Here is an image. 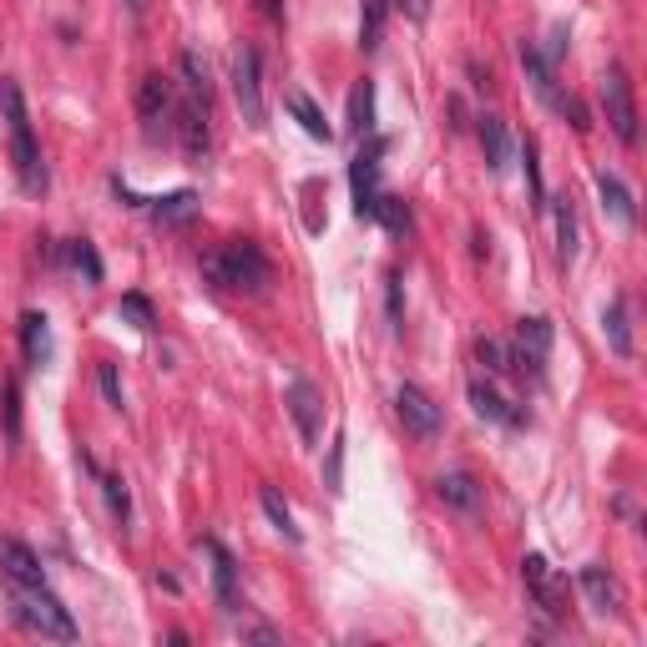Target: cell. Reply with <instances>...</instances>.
<instances>
[{"label":"cell","instance_id":"obj_33","mask_svg":"<svg viewBox=\"0 0 647 647\" xmlns=\"http://www.w3.org/2000/svg\"><path fill=\"white\" fill-rule=\"evenodd\" d=\"M177 66H183V76H187V97H202V101H208V91H212L208 62H202L198 51H183V56H177Z\"/></svg>","mask_w":647,"mask_h":647},{"label":"cell","instance_id":"obj_17","mask_svg":"<svg viewBox=\"0 0 647 647\" xmlns=\"http://www.w3.org/2000/svg\"><path fill=\"white\" fill-rule=\"evenodd\" d=\"M167 112H173V81H167L162 72L142 76V87H138V117L147 127H157Z\"/></svg>","mask_w":647,"mask_h":647},{"label":"cell","instance_id":"obj_19","mask_svg":"<svg viewBox=\"0 0 647 647\" xmlns=\"http://www.w3.org/2000/svg\"><path fill=\"white\" fill-rule=\"evenodd\" d=\"M516 56H522V72H526V81H531V91L551 107V101H557V91H561L557 87V66H547V56H541L536 46H526V41L516 46Z\"/></svg>","mask_w":647,"mask_h":647},{"label":"cell","instance_id":"obj_14","mask_svg":"<svg viewBox=\"0 0 647 647\" xmlns=\"http://www.w3.org/2000/svg\"><path fill=\"white\" fill-rule=\"evenodd\" d=\"M436 496L446 501V506L465 511V516H475V511L485 506V491H481V481H475L471 471H446L436 481Z\"/></svg>","mask_w":647,"mask_h":647},{"label":"cell","instance_id":"obj_9","mask_svg":"<svg viewBox=\"0 0 647 647\" xmlns=\"http://www.w3.org/2000/svg\"><path fill=\"white\" fill-rule=\"evenodd\" d=\"M173 127H177V142H183L187 157H193V162L208 157V142H212V132H208V101H202V97L177 101V107H173Z\"/></svg>","mask_w":647,"mask_h":647},{"label":"cell","instance_id":"obj_38","mask_svg":"<svg viewBox=\"0 0 647 647\" xmlns=\"http://www.w3.org/2000/svg\"><path fill=\"white\" fill-rule=\"evenodd\" d=\"M385 304H390V324H395V335H405V278H399V274H390Z\"/></svg>","mask_w":647,"mask_h":647},{"label":"cell","instance_id":"obj_36","mask_svg":"<svg viewBox=\"0 0 647 647\" xmlns=\"http://www.w3.org/2000/svg\"><path fill=\"white\" fill-rule=\"evenodd\" d=\"M66 259H72V268H81V274H87V284H101V259H97V249H91L87 238L66 243Z\"/></svg>","mask_w":647,"mask_h":647},{"label":"cell","instance_id":"obj_10","mask_svg":"<svg viewBox=\"0 0 647 647\" xmlns=\"http://www.w3.org/2000/svg\"><path fill=\"white\" fill-rule=\"evenodd\" d=\"M284 405H288V415H294V425H299L304 446H314V440H319V425H324V395H319V385H309V380H288Z\"/></svg>","mask_w":647,"mask_h":647},{"label":"cell","instance_id":"obj_5","mask_svg":"<svg viewBox=\"0 0 647 647\" xmlns=\"http://www.w3.org/2000/svg\"><path fill=\"white\" fill-rule=\"evenodd\" d=\"M602 112H607L617 142L637 147V101H633V81H627L623 66H607V76H602Z\"/></svg>","mask_w":647,"mask_h":647},{"label":"cell","instance_id":"obj_6","mask_svg":"<svg viewBox=\"0 0 647 647\" xmlns=\"http://www.w3.org/2000/svg\"><path fill=\"white\" fill-rule=\"evenodd\" d=\"M233 97H238V107H243V122L249 127L268 122V107H263V62L253 46L238 51V62H233Z\"/></svg>","mask_w":647,"mask_h":647},{"label":"cell","instance_id":"obj_11","mask_svg":"<svg viewBox=\"0 0 647 647\" xmlns=\"http://www.w3.org/2000/svg\"><path fill=\"white\" fill-rule=\"evenodd\" d=\"M0 577L15 586H46V567H41V557L25 541H15V536H0Z\"/></svg>","mask_w":647,"mask_h":647},{"label":"cell","instance_id":"obj_24","mask_svg":"<svg viewBox=\"0 0 647 647\" xmlns=\"http://www.w3.org/2000/svg\"><path fill=\"white\" fill-rule=\"evenodd\" d=\"M602 329H607V344L617 360H633V314H627V299H612L602 309Z\"/></svg>","mask_w":647,"mask_h":647},{"label":"cell","instance_id":"obj_20","mask_svg":"<svg viewBox=\"0 0 647 647\" xmlns=\"http://www.w3.org/2000/svg\"><path fill=\"white\" fill-rule=\"evenodd\" d=\"M475 132H481L485 167H491V173H506V162H511V132H506V122H501L496 112H485Z\"/></svg>","mask_w":647,"mask_h":647},{"label":"cell","instance_id":"obj_21","mask_svg":"<svg viewBox=\"0 0 647 647\" xmlns=\"http://www.w3.org/2000/svg\"><path fill=\"white\" fill-rule=\"evenodd\" d=\"M597 193H602V208L617 218L623 228H637V202L633 193H627V183L617 173H597Z\"/></svg>","mask_w":647,"mask_h":647},{"label":"cell","instance_id":"obj_27","mask_svg":"<svg viewBox=\"0 0 647 647\" xmlns=\"http://www.w3.org/2000/svg\"><path fill=\"white\" fill-rule=\"evenodd\" d=\"M551 339H557L551 335V319H536L531 314V319L516 324V349H526V354H536V360H547L551 354Z\"/></svg>","mask_w":647,"mask_h":647},{"label":"cell","instance_id":"obj_39","mask_svg":"<svg viewBox=\"0 0 647 647\" xmlns=\"http://www.w3.org/2000/svg\"><path fill=\"white\" fill-rule=\"evenodd\" d=\"M97 385H101V399H107L112 410H122L127 399H122V380H117L112 364H101V370H97Z\"/></svg>","mask_w":647,"mask_h":647},{"label":"cell","instance_id":"obj_34","mask_svg":"<svg viewBox=\"0 0 647 647\" xmlns=\"http://www.w3.org/2000/svg\"><path fill=\"white\" fill-rule=\"evenodd\" d=\"M0 415H6V440H21V385L15 380H6L0 385Z\"/></svg>","mask_w":647,"mask_h":647},{"label":"cell","instance_id":"obj_42","mask_svg":"<svg viewBox=\"0 0 647 647\" xmlns=\"http://www.w3.org/2000/svg\"><path fill=\"white\" fill-rule=\"evenodd\" d=\"M253 6H259L268 21H278V15H284V0H253Z\"/></svg>","mask_w":647,"mask_h":647},{"label":"cell","instance_id":"obj_1","mask_svg":"<svg viewBox=\"0 0 647 647\" xmlns=\"http://www.w3.org/2000/svg\"><path fill=\"white\" fill-rule=\"evenodd\" d=\"M198 268L218 294H263V288L274 284V263L263 259V249L249 243V238H228L223 249L202 253Z\"/></svg>","mask_w":647,"mask_h":647},{"label":"cell","instance_id":"obj_40","mask_svg":"<svg viewBox=\"0 0 647 647\" xmlns=\"http://www.w3.org/2000/svg\"><path fill=\"white\" fill-rule=\"evenodd\" d=\"M395 6L405 11V21H415V25L430 21V0H395Z\"/></svg>","mask_w":647,"mask_h":647},{"label":"cell","instance_id":"obj_32","mask_svg":"<svg viewBox=\"0 0 647 647\" xmlns=\"http://www.w3.org/2000/svg\"><path fill=\"white\" fill-rule=\"evenodd\" d=\"M117 314H122V319L132 324V329H142V335H152V329H157V309H152L147 294H122Z\"/></svg>","mask_w":647,"mask_h":647},{"label":"cell","instance_id":"obj_4","mask_svg":"<svg viewBox=\"0 0 647 647\" xmlns=\"http://www.w3.org/2000/svg\"><path fill=\"white\" fill-rule=\"evenodd\" d=\"M390 138H370L354 157H349V187H354V218H374L380 202V167H385Z\"/></svg>","mask_w":647,"mask_h":647},{"label":"cell","instance_id":"obj_3","mask_svg":"<svg viewBox=\"0 0 647 647\" xmlns=\"http://www.w3.org/2000/svg\"><path fill=\"white\" fill-rule=\"evenodd\" d=\"M11 597H15V617H21L31 633L62 637V643H72V637H76L72 612L62 607V597H56L51 586H15L11 582Z\"/></svg>","mask_w":647,"mask_h":647},{"label":"cell","instance_id":"obj_13","mask_svg":"<svg viewBox=\"0 0 647 647\" xmlns=\"http://www.w3.org/2000/svg\"><path fill=\"white\" fill-rule=\"evenodd\" d=\"M582 597L597 617H617L623 612V586H617V577L607 567H582Z\"/></svg>","mask_w":647,"mask_h":647},{"label":"cell","instance_id":"obj_16","mask_svg":"<svg viewBox=\"0 0 647 647\" xmlns=\"http://www.w3.org/2000/svg\"><path fill=\"white\" fill-rule=\"evenodd\" d=\"M21 354L31 370H46L51 364V324L41 309H25L21 314Z\"/></svg>","mask_w":647,"mask_h":647},{"label":"cell","instance_id":"obj_12","mask_svg":"<svg viewBox=\"0 0 647 647\" xmlns=\"http://www.w3.org/2000/svg\"><path fill=\"white\" fill-rule=\"evenodd\" d=\"M471 405H475V415H481V420L506 425V430H522V425H531V415H526L522 405H511V399L501 395L491 380H471Z\"/></svg>","mask_w":647,"mask_h":647},{"label":"cell","instance_id":"obj_43","mask_svg":"<svg viewBox=\"0 0 647 647\" xmlns=\"http://www.w3.org/2000/svg\"><path fill=\"white\" fill-rule=\"evenodd\" d=\"M243 637H253V643H278V633H274V627H249Z\"/></svg>","mask_w":647,"mask_h":647},{"label":"cell","instance_id":"obj_25","mask_svg":"<svg viewBox=\"0 0 647 647\" xmlns=\"http://www.w3.org/2000/svg\"><path fill=\"white\" fill-rule=\"evenodd\" d=\"M370 223L390 228L395 238H410V233H415V212H410V202H405V198H395V193H380V202H374V218H370Z\"/></svg>","mask_w":647,"mask_h":647},{"label":"cell","instance_id":"obj_41","mask_svg":"<svg viewBox=\"0 0 647 647\" xmlns=\"http://www.w3.org/2000/svg\"><path fill=\"white\" fill-rule=\"evenodd\" d=\"M465 72H471V87H475V91H491V72H481V66H475V62L465 66Z\"/></svg>","mask_w":647,"mask_h":647},{"label":"cell","instance_id":"obj_23","mask_svg":"<svg viewBox=\"0 0 647 647\" xmlns=\"http://www.w3.org/2000/svg\"><path fill=\"white\" fill-rule=\"evenodd\" d=\"M547 208H551V223H557V259L572 263L577 259V208H572V193L547 198Z\"/></svg>","mask_w":647,"mask_h":647},{"label":"cell","instance_id":"obj_35","mask_svg":"<svg viewBox=\"0 0 647 647\" xmlns=\"http://www.w3.org/2000/svg\"><path fill=\"white\" fill-rule=\"evenodd\" d=\"M522 167H526V187H531V208H547V187H541V162H536V142H522Z\"/></svg>","mask_w":647,"mask_h":647},{"label":"cell","instance_id":"obj_30","mask_svg":"<svg viewBox=\"0 0 647 647\" xmlns=\"http://www.w3.org/2000/svg\"><path fill=\"white\" fill-rule=\"evenodd\" d=\"M385 15H390V0H364V11H360V51L380 46V36H385Z\"/></svg>","mask_w":647,"mask_h":647},{"label":"cell","instance_id":"obj_15","mask_svg":"<svg viewBox=\"0 0 647 647\" xmlns=\"http://www.w3.org/2000/svg\"><path fill=\"white\" fill-rule=\"evenodd\" d=\"M202 551L212 557V592H218V602H223V612H233L238 607V561H233V551L223 547V541H202Z\"/></svg>","mask_w":647,"mask_h":647},{"label":"cell","instance_id":"obj_29","mask_svg":"<svg viewBox=\"0 0 647 647\" xmlns=\"http://www.w3.org/2000/svg\"><path fill=\"white\" fill-rule=\"evenodd\" d=\"M259 506H263V516H268V522H274L278 531L288 536V541H304V531L294 526V511H288V501L278 496L274 485H263V491H259Z\"/></svg>","mask_w":647,"mask_h":647},{"label":"cell","instance_id":"obj_37","mask_svg":"<svg viewBox=\"0 0 647 647\" xmlns=\"http://www.w3.org/2000/svg\"><path fill=\"white\" fill-rule=\"evenodd\" d=\"M324 485L329 491H344V430H335V440H329V461H324Z\"/></svg>","mask_w":647,"mask_h":647},{"label":"cell","instance_id":"obj_31","mask_svg":"<svg viewBox=\"0 0 647 647\" xmlns=\"http://www.w3.org/2000/svg\"><path fill=\"white\" fill-rule=\"evenodd\" d=\"M475 360H481V370L491 374V380H511V349L501 344V339H475Z\"/></svg>","mask_w":647,"mask_h":647},{"label":"cell","instance_id":"obj_44","mask_svg":"<svg viewBox=\"0 0 647 647\" xmlns=\"http://www.w3.org/2000/svg\"><path fill=\"white\" fill-rule=\"evenodd\" d=\"M127 6H132V15H142V6H147V0H127Z\"/></svg>","mask_w":647,"mask_h":647},{"label":"cell","instance_id":"obj_22","mask_svg":"<svg viewBox=\"0 0 647 647\" xmlns=\"http://www.w3.org/2000/svg\"><path fill=\"white\" fill-rule=\"evenodd\" d=\"M344 132H349V138H370V132H374V81H370V76H364V81H354V91H349Z\"/></svg>","mask_w":647,"mask_h":647},{"label":"cell","instance_id":"obj_8","mask_svg":"<svg viewBox=\"0 0 647 647\" xmlns=\"http://www.w3.org/2000/svg\"><path fill=\"white\" fill-rule=\"evenodd\" d=\"M522 582H526L531 602L547 612V617H561V612H567V582L547 567V557H536V551L531 557H522Z\"/></svg>","mask_w":647,"mask_h":647},{"label":"cell","instance_id":"obj_18","mask_svg":"<svg viewBox=\"0 0 647 647\" xmlns=\"http://www.w3.org/2000/svg\"><path fill=\"white\" fill-rule=\"evenodd\" d=\"M142 208H147L157 223L183 228V223H193V218H198V193H193V187H177V193H167V198H147Z\"/></svg>","mask_w":647,"mask_h":647},{"label":"cell","instance_id":"obj_28","mask_svg":"<svg viewBox=\"0 0 647 647\" xmlns=\"http://www.w3.org/2000/svg\"><path fill=\"white\" fill-rule=\"evenodd\" d=\"M97 481H101V496H107V511H112V522L127 526V522H132V491H127V481H122L117 471H97Z\"/></svg>","mask_w":647,"mask_h":647},{"label":"cell","instance_id":"obj_7","mask_svg":"<svg viewBox=\"0 0 647 647\" xmlns=\"http://www.w3.org/2000/svg\"><path fill=\"white\" fill-rule=\"evenodd\" d=\"M395 415L415 440H436L440 436V405L425 395L420 385H399L395 390Z\"/></svg>","mask_w":647,"mask_h":647},{"label":"cell","instance_id":"obj_26","mask_svg":"<svg viewBox=\"0 0 647 647\" xmlns=\"http://www.w3.org/2000/svg\"><path fill=\"white\" fill-rule=\"evenodd\" d=\"M284 107H288V117H294V122H299L314 142H329V138H335V127L324 122V112L314 107V97H304V91H288Z\"/></svg>","mask_w":647,"mask_h":647},{"label":"cell","instance_id":"obj_2","mask_svg":"<svg viewBox=\"0 0 647 647\" xmlns=\"http://www.w3.org/2000/svg\"><path fill=\"white\" fill-rule=\"evenodd\" d=\"M0 112H6V127H11L15 177H21V187L31 193V198H41V193L51 187V177H46V162H41V142H36V132H31V112H25V97H21V87H15L11 76L0 81Z\"/></svg>","mask_w":647,"mask_h":647}]
</instances>
